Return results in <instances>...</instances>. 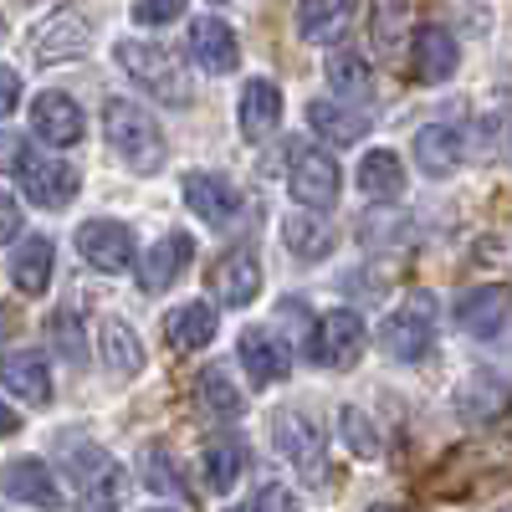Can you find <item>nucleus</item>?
Masks as SVG:
<instances>
[{"mask_svg": "<svg viewBox=\"0 0 512 512\" xmlns=\"http://www.w3.org/2000/svg\"><path fill=\"white\" fill-rule=\"evenodd\" d=\"M113 62L128 72V82H134L139 93H149V98H159L169 108H185L195 98V82H190L185 62L169 47H159V41L123 36V41H113Z\"/></svg>", "mask_w": 512, "mask_h": 512, "instance_id": "1", "label": "nucleus"}, {"mask_svg": "<svg viewBox=\"0 0 512 512\" xmlns=\"http://www.w3.org/2000/svg\"><path fill=\"white\" fill-rule=\"evenodd\" d=\"M103 134H108L113 154L134 169V175H159V169H164V154H169L164 128H159V118L139 98H108Z\"/></svg>", "mask_w": 512, "mask_h": 512, "instance_id": "2", "label": "nucleus"}, {"mask_svg": "<svg viewBox=\"0 0 512 512\" xmlns=\"http://www.w3.org/2000/svg\"><path fill=\"white\" fill-rule=\"evenodd\" d=\"M0 159H6V169L21 180V190H26V200L31 205H41V210H62V205H72L77 200V190H82V175H77V164H67V159H41V154H31L21 139H0Z\"/></svg>", "mask_w": 512, "mask_h": 512, "instance_id": "3", "label": "nucleus"}, {"mask_svg": "<svg viewBox=\"0 0 512 512\" xmlns=\"http://www.w3.org/2000/svg\"><path fill=\"white\" fill-rule=\"evenodd\" d=\"M436 333H441V303H436V292H410L405 303L379 323V344L390 359L400 364H420V359H431L436 349Z\"/></svg>", "mask_w": 512, "mask_h": 512, "instance_id": "4", "label": "nucleus"}, {"mask_svg": "<svg viewBox=\"0 0 512 512\" xmlns=\"http://www.w3.org/2000/svg\"><path fill=\"white\" fill-rule=\"evenodd\" d=\"M287 190L292 200L308 210V216H328L338 205V190H344V169L338 159L318 144H292L287 154Z\"/></svg>", "mask_w": 512, "mask_h": 512, "instance_id": "5", "label": "nucleus"}, {"mask_svg": "<svg viewBox=\"0 0 512 512\" xmlns=\"http://www.w3.org/2000/svg\"><path fill=\"white\" fill-rule=\"evenodd\" d=\"M272 446L282 451V461H292V472H303L308 482L328 477V441H323V425L308 410L282 405L272 415Z\"/></svg>", "mask_w": 512, "mask_h": 512, "instance_id": "6", "label": "nucleus"}, {"mask_svg": "<svg viewBox=\"0 0 512 512\" xmlns=\"http://www.w3.org/2000/svg\"><path fill=\"white\" fill-rule=\"evenodd\" d=\"M364 349H369V328H364V318H359L354 308H333V313H323V318L313 323L308 354H313L318 369L344 374V369H354V364L364 359Z\"/></svg>", "mask_w": 512, "mask_h": 512, "instance_id": "7", "label": "nucleus"}, {"mask_svg": "<svg viewBox=\"0 0 512 512\" xmlns=\"http://www.w3.org/2000/svg\"><path fill=\"white\" fill-rule=\"evenodd\" d=\"M185 205L210 226V231H231L246 216L241 190L221 175V169H190L185 175Z\"/></svg>", "mask_w": 512, "mask_h": 512, "instance_id": "8", "label": "nucleus"}, {"mask_svg": "<svg viewBox=\"0 0 512 512\" xmlns=\"http://www.w3.org/2000/svg\"><path fill=\"white\" fill-rule=\"evenodd\" d=\"M451 410L461 425H497L512 410V384L497 369H472L451 390Z\"/></svg>", "mask_w": 512, "mask_h": 512, "instance_id": "9", "label": "nucleus"}, {"mask_svg": "<svg viewBox=\"0 0 512 512\" xmlns=\"http://www.w3.org/2000/svg\"><path fill=\"white\" fill-rule=\"evenodd\" d=\"M72 246L77 256L88 262L93 272H123L128 262H134V226H123V221H108V216H93V221H82L72 231Z\"/></svg>", "mask_w": 512, "mask_h": 512, "instance_id": "10", "label": "nucleus"}, {"mask_svg": "<svg viewBox=\"0 0 512 512\" xmlns=\"http://www.w3.org/2000/svg\"><path fill=\"white\" fill-rule=\"evenodd\" d=\"M98 359L113 379H139L149 369V349H144V338L139 328L128 323L123 313H103L98 318Z\"/></svg>", "mask_w": 512, "mask_h": 512, "instance_id": "11", "label": "nucleus"}, {"mask_svg": "<svg viewBox=\"0 0 512 512\" xmlns=\"http://www.w3.org/2000/svg\"><path fill=\"white\" fill-rule=\"evenodd\" d=\"M190 57H195L200 72H210V77L236 72V62H241V41H236L231 21L216 16V11L190 16Z\"/></svg>", "mask_w": 512, "mask_h": 512, "instance_id": "12", "label": "nucleus"}, {"mask_svg": "<svg viewBox=\"0 0 512 512\" xmlns=\"http://www.w3.org/2000/svg\"><path fill=\"white\" fill-rule=\"evenodd\" d=\"M195 262V236L190 231H164L154 246H144L139 256V287L144 292H169Z\"/></svg>", "mask_w": 512, "mask_h": 512, "instance_id": "13", "label": "nucleus"}, {"mask_svg": "<svg viewBox=\"0 0 512 512\" xmlns=\"http://www.w3.org/2000/svg\"><path fill=\"white\" fill-rule=\"evenodd\" d=\"M451 318H456L461 333H472V338H497V333L512 328V292L507 287H472V292L456 297Z\"/></svg>", "mask_w": 512, "mask_h": 512, "instance_id": "14", "label": "nucleus"}, {"mask_svg": "<svg viewBox=\"0 0 512 512\" xmlns=\"http://www.w3.org/2000/svg\"><path fill=\"white\" fill-rule=\"evenodd\" d=\"M210 287H216V303L221 308H251L256 297H262V256H256V246L226 251L221 262H216Z\"/></svg>", "mask_w": 512, "mask_h": 512, "instance_id": "15", "label": "nucleus"}, {"mask_svg": "<svg viewBox=\"0 0 512 512\" xmlns=\"http://www.w3.org/2000/svg\"><path fill=\"white\" fill-rule=\"evenodd\" d=\"M466 159V128L461 123H425L415 134V169L425 180H451Z\"/></svg>", "mask_w": 512, "mask_h": 512, "instance_id": "16", "label": "nucleus"}, {"mask_svg": "<svg viewBox=\"0 0 512 512\" xmlns=\"http://www.w3.org/2000/svg\"><path fill=\"white\" fill-rule=\"evenodd\" d=\"M0 492H6L11 502H21V507H62L67 502L57 472L47 461H36V456L6 461V472H0Z\"/></svg>", "mask_w": 512, "mask_h": 512, "instance_id": "17", "label": "nucleus"}, {"mask_svg": "<svg viewBox=\"0 0 512 512\" xmlns=\"http://www.w3.org/2000/svg\"><path fill=\"white\" fill-rule=\"evenodd\" d=\"M31 134L41 144H52V149H72L82 144V134H88V118H82V108L67 98V93H41L31 103Z\"/></svg>", "mask_w": 512, "mask_h": 512, "instance_id": "18", "label": "nucleus"}, {"mask_svg": "<svg viewBox=\"0 0 512 512\" xmlns=\"http://www.w3.org/2000/svg\"><path fill=\"white\" fill-rule=\"evenodd\" d=\"M236 359L251 379V390H272V384H282L287 369H292V354L282 349V338L272 328H246L241 344H236Z\"/></svg>", "mask_w": 512, "mask_h": 512, "instance_id": "19", "label": "nucleus"}, {"mask_svg": "<svg viewBox=\"0 0 512 512\" xmlns=\"http://www.w3.org/2000/svg\"><path fill=\"white\" fill-rule=\"evenodd\" d=\"M410 67H415V77L420 82H446L456 67H461V47H456V36L446 31V26H436V21H425V26H415L410 31Z\"/></svg>", "mask_w": 512, "mask_h": 512, "instance_id": "20", "label": "nucleus"}, {"mask_svg": "<svg viewBox=\"0 0 512 512\" xmlns=\"http://www.w3.org/2000/svg\"><path fill=\"white\" fill-rule=\"evenodd\" d=\"M236 123H241V139L246 144H262L277 134V123H282V88L272 77H251L241 98H236Z\"/></svg>", "mask_w": 512, "mask_h": 512, "instance_id": "21", "label": "nucleus"}, {"mask_svg": "<svg viewBox=\"0 0 512 512\" xmlns=\"http://www.w3.org/2000/svg\"><path fill=\"white\" fill-rule=\"evenodd\" d=\"M0 384L26 400V405H52V364L47 354H36V349H11V354H0Z\"/></svg>", "mask_w": 512, "mask_h": 512, "instance_id": "22", "label": "nucleus"}, {"mask_svg": "<svg viewBox=\"0 0 512 512\" xmlns=\"http://www.w3.org/2000/svg\"><path fill=\"white\" fill-rule=\"evenodd\" d=\"M216 328H221V318L210 303H180L164 313V344L175 354H200V349H210Z\"/></svg>", "mask_w": 512, "mask_h": 512, "instance_id": "23", "label": "nucleus"}, {"mask_svg": "<svg viewBox=\"0 0 512 512\" xmlns=\"http://www.w3.org/2000/svg\"><path fill=\"white\" fill-rule=\"evenodd\" d=\"M52 272H57V246L52 236H26L16 251H11V287L21 297H41L52 287Z\"/></svg>", "mask_w": 512, "mask_h": 512, "instance_id": "24", "label": "nucleus"}, {"mask_svg": "<svg viewBox=\"0 0 512 512\" xmlns=\"http://www.w3.org/2000/svg\"><path fill=\"white\" fill-rule=\"evenodd\" d=\"M282 241H287V256L292 262H303V267H318L333 256L338 236L323 216H308V210H292V216L282 221Z\"/></svg>", "mask_w": 512, "mask_h": 512, "instance_id": "25", "label": "nucleus"}, {"mask_svg": "<svg viewBox=\"0 0 512 512\" xmlns=\"http://www.w3.org/2000/svg\"><path fill=\"white\" fill-rule=\"evenodd\" d=\"M308 128L328 144V154H333V149H349V144H359V139L369 134L364 113L333 103V98H313V103H308Z\"/></svg>", "mask_w": 512, "mask_h": 512, "instance_id": "26", "label": "nucleus"}, {"mask_svg": "<svg viewBox=\"0 0 512 512\" xmlns=\"http://www.w3.org/2000/svg\"><path fill=\"white\" fill-rule=\"evenodd\" d=\"M349 26H354L349 0H308V6H297V36L308 47H333V41H344Z\"/></svg>", "mask_w": 512, "mask_h": 512, "instance_id": "27", "label": "nucleus"}, {"mask_svg": "<svg viewBox=\"0 0 512 512\" xmlns=\"http://www.w3.org/2000/svg\"><path fill=\"white\" fill-rule=\"evenodd\" d=\"M359 190L374 200V205H384V200H400L405 195V159L395 154V149H369L364 159H359Z\"/></svg>", "mask_w": 512, "mask_h": 512, "instance_id": "28", "label": "nucleus"}, {"mask_svg": "<svg viewBox=\"0 0 512 512\" xmlns=\"http://www.w3.org/2000/svg\"><path fill=\"white\" fill-rule=\"evenodd\" d=\"M323 77H328V88H333V103H344V108L374 98V72H369V62L354 57V52H333L328 67H323Z\"/></svg>", "mask_w": 512, "mask_h": 512, "instance_id": "29", "label": "nucleus"}, {"mask_svg": "<svg viewBox=\"0 0 512 512\" xmlns=\"http://www.w3.org/2000/svg\"><path fill=\"white\" fill-rule=\"evenodd\" d=\"M195 405H200L210 420H221V425H236L241 410H246V400H241V390L231 384V374L216 369V364L195 374Z\"/></svg>", "mask_w": 512, "mask_h": 512, "instance_id": "30", "label": "nucleus"}, {"mask_svg": "<svg viewBox=\"0 0 512 512\" xmlns=\"http://www.w3.org/2000/svg\"><path fill=\"white\" fill-rule=\"evenodd\" d=\"M82 41H88V21H77V16H52V21L36 26L31 52H36L41 62H62V57H77V52H82Z\"/></svg>", "mask_w": 512, "mask_h": 512, "instance_id": "31", "label": "nucleus"}, {"mask_svg": "<svg viewBox=\"0 0 512 512\" xmlns=\"http://www.w3.org/2000/svg\"><path fill=\"white\" fill-rule=\"evenodd\" d=\"M57 451H62V461L72 466V477H82V482H93L103 466H108L103 441H98V436H82V431H62V436H57Z\"/></svg>", "mask_w": 512, "mask_h": 512, "instance_id": "32", "label": "nucleus"}, {"mask_svg": "<svg viewBox=\"0 0 512 512\" xmlns=\"http://www.w3.org/2000/svg\"><path fill=\"white\" fill-rule=\"evenodd\" d=\"M338 441H344V451H354L359 461H374V456L384 451L374 420H369L359 405H338Z\"/></svg>", "mask_w": 512, "mask_h": 512, "instance_id": "33", "label": "nucleus"}, {"mask_svg": "<svg viewBox=\"0 0 512 512\" xmlns=\"http://www.w3.org/2000/svg\"><path fill=\"white\" fill-rule=\"evenodd\" d=\"M241 472H246V451L236 441H210L205 446V482H210V492H231L241 482Z\"/></svg>", "mask_w": 512, "mask_h": 512, "instance_id": "34", "label": "nucleus"}, {"mask_svg": "<svg viewBox=\"0 0 512 512\" xmlns=\"http://www.w3.org/2000/svg\"><path fill=\"white\" fill-rule=\"evenodd\" d=\"M123 497H128V472L108 461L103 472L88 482V492H82V507H77V512H123Z\"/></svg>", "mask_w": 512, "mask_h": 512, "instance_id": "35", "label": "nucleus"}, {"mask_svg": "<svg viewBox=\"0 0 512 512\" xmlns=\"http://www.w3.org/2000/svg\"><path fill=\"white\" fill-rule=\"evenodd\" d=\"M226 512H297V492H292L287 482H262L251 497L231 502Z\"/></svg>", "mask_w": 512, "mask_h": 512, "instance_id": "36", "label": "nucleus"}, {"mask_svg": "<svg viewBox=\"0 0 512 512\" xmlns=\"http://www.w3.org/2000/svg\"><path fill=\"white\" fill-rule=\"evenodd\" d=\"M52 338H57V349H62L67 359H82V354H88V344H82V323H77L72 308L52 313Z\"/></svg>", "mask_w": 512, "mask_h": 512, "instance_id": "37", "label": "nucleus"}, {"mask_svg": "<svg viewBox=\"0 0 512 512\" xmlns=\"http://www.w3.org/2000/svg\"><path fill=\"white\" fill-rule=\"evenodd\" d=\"M128 16H134V26H169V21L185 16V6H180V0H139Z\"/></svg>", "mask_w": 512, "mask_h": 512, "instance_id": "38", "label": "nucleus"}, {"mask_svg": "<svg viewBox=\"0 0 512 512\" xmlns=\"http://www.w3.org/2000/svg\"><path fill=\"white\" fill-rule=\"evenodd\" d=\"M149 487H154V492H185V477H180L175 456L149 451Z\"/></svg>", "mask_w": 512, "mask_h": 512, "instance_id": "39", "label": "nucleus"}, {"mask_svg": "<svg viewBox=\"0 0 512 512\" xmlns=\"http://www.w3.org/2000/svg\"><path fill=\"white\" fill-rule=\"evenodd\" d=\"M21 226H26V216H21L16 195H11V190H0V246L21 241Z\"/></svg>", "mask_w": 512, "mask_h": 512, "instance_id": "40", "label": "nucleus"}, {"mask_svg": "<svg viewBox=\"0 0 512 512\" xmlns=\"http://www.w3.org/2000/svg\"><path fill=\"white\" fill-rule=\"evenodd\" d=\"M16 103H21V72L0 62V118H11Z\"/></svg>", "mask_w": 512, "mask_h": 512, "instance_id": "41", "label": "nucleus"}, {"mask_svg": "<svg viewBox=\"0 0 512 512\" xmlns=\"http://www.w3.org/2000/svg\"><path fill=\"white\" fill-rule=\"evenodd\" d=\"M16 431H21V415L6 410V400H0V436H16Z\"/></svg>", "mask_w": 512, "mask_h": 512, "instance_id": "42", "label": "nucleus"}, {"mask_svg": "<svg viewBox=\"0 0 512 512\" xmlns=\"http://www.w3.org/2000/svg\"><path fill=\"white\" fill-rule=\"evenodd\" d=\"M11 333V313H0V338H6Z\"/></svg>", "mask_w": 512, "mask_h": 512, "instance_id": "43", "label": "nucleus"}, {"mask_svg": "<svg viewBox=\"0 0 512 512\" xmlns=\"http://www.w3.org/2000/svg\"><path fill=\"white\" fill-rule=\"evenodd\" d=\"M144 512H180V507H144Z\"/></svg>", "mask_w": 512, "mask_h": 512, "instance_id": "44", "label": "nucleus"}, {"mask_svg": "<svg viewBox=\"0 0 512 512\" xmlns=\"http://www.w3.org/2000/svg\"><path fill=\"white\" fill-rule=\"evenodd\" d=\"M497 512H512V502H507V507H497Z\"/></svg>", "mask_w": 512, "mask_h": 512, "instance_id": "45", "label": "nucleus"}, {"mask_svg": "<svg viewBox=\"0 0 512 512\" xmlns=\"http://www.w3.org/2000/svg\"><path fill=\"white\" fill-rule=\"evenodd\" d=\"M374 512H390V507H374Z\"/></svg>", "mask_w": 512, "mask_h": 512, "instance_id": "46", "label": "nucleus"}]
</instances>
